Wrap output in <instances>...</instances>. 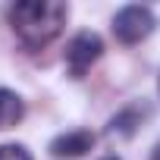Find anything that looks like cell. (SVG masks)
<instances>
[{"label": "cell", "instance_id": "6da1fadb", "mask_svg": "<svg viewBox=\"0 0 160 160\" xmlns=\"http://www.w3.org/2000/svg\"><path fill=\"white\" fill-rule=\"evenodd\" d=\"M69 19V7L60 0H22V3L10 7V25L16 38L28 50H41L50 44Z\"/></svg>", "mask_w": 160, "mask_h": 160}, {"label": "cell", "instance_id": "7a4b0ae2", "mask_svg": "<svg viewBox=\"0 0 160 160\" xmlns=\"http://www.w3.org/2000/svg\"><path fill=\"white\" fill-rule=\"evenodd\" d=\"M151 32H154V13H151L148 7L129 3V7H122V10L113 16V35H116V41H122V44H138V41H144Z\"/></svg>", "mask_w": 160, "mask_h": 160}, {"label": "cell", "instance_id": "3957f363", "mask_svg": "<svg viewBox=\"0 0 160 160\" xmlns=\"http://www.w3.org/2000/svg\"><path fill=\"white\" fill-rule=\"evenodd\" d=\"M104 53V41L98 32H78L66 47V69L72 78H82Z\"/></svg>", "mask_w": 160, "mask_h": 160}, {"label": "cell", "instance_id": "277c9868", "mask_svg": "<svg viewBox=\"0 0 160 160\" xmlns=\"http://www.w3.org/2000/svg\"><path fill=\"white\" fill-rule=\"evenodd\" d=\"M91 148H94V135L88 129H72V132H63L50 141V154L57 160H78Z\"/></svg>", "mask_w": 160, "mask_h": 160}, {"label": "cell", "instance_id": "5b68a950", "mask_svg": "<svg viewBox=\"0 0 160 160\" xmlns=\"http://www.w3.org/2000/svg\"><path fill=\"white\" fill-rule=\"evenodd\" d=\"M22 116H25L22 98H19L16 91H10V88H0V129H13V126H19Z\"/></svg>", "mask_w": 160, "mask_h": 160}, {"label": "cell", "instance_id": "8992f818", "mask_svg": "<svg viewBox=\"0 0 160 160\" xmlns=\"http://www.w3.org/2000/svg\"><path fill=\"white\" fill-rule=\"evenodd\" d=\"M135 126H138V113H135V110H122V113H116V116L110 119L107 132H110V135H122V138H129V135L135 132Z\"/></svg>", "mask_w": 160, "mask_h": 160}, {"label": "cell", "instance_id": "52a82bcc", "mask_svg": "<svg viewBox=\"0 0 160 160\" xmlns=\"http://www.w3.org/2000/svg\"><path fill=\"white\" fill-rule=\"evenodd\" d=\"M0 160H32L22 144H0Z\"/></svg>", "mask_w": 160, "mask_h": 160}, {"label": "cell", "instance_id": "ba28073f", "mask_svg": "<svg viewBox=\"0 0 160 160\" xmlns=\"http://www.w3.org/2000/svg\"><path fill=\"white\" fill-rule=\"evenodd\" d=\"M151 160H160V141L154 144V151H151Z\"/></svg>", "mask_w": 160, "mask_h": 160}, {"label": "cell", "instance_id": "9c48e42d", "mask_svg": "<svg viewBox=\"0 0 160 160\" xmlns=\"http://www.w3.org/2000/svg\"><path fill=\"white\" fill-rule=\"evenodd\" d=\"M101 160H119V157H113V154H110V157H101Z\"/></svg>", "mask_w": 160, "mask_h": 160}]
</instances>
